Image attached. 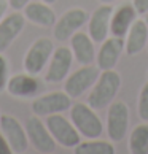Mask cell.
<instances>
[{
	"label": "cell",
	"instance_id": "cell-8",
	"mask_svg": "<svg viewBox=\"0 0 148 154\" xmlns=\"http://www.w3.org/2000/svg\"><path fill=\"white\" fill-rule=\"evenodd\" d=\"M89 14L83 8H70L67 10L61 18L56 19V24L53 26V35L58 42L64 43L75 32H78L81 27L88 22Z\"/></svg>",
	"mask_w": 148,
	"mask_h": 154
},
{
	"label": "cell",
	"instance_id": "cell-9",
	"mask_svg": "<svg viewBox=\"0 0 148 154\" xmlns=\"http://www.w3.org/2000/svg\"><path fill=\"white\" fill-rule=\"evenodd\" d=\"M73 53L67 46L54 48L53 56L48 62V68L45 73V81L46 83H62L69 76L70 68L73 64Z\"/></svg>",
	"mask_w": 148,
	"mask_h": 154
},
{
	"label": "cell",
	"instance_id": "cell-11",
	"mask_svg": "<svg viewBox=\"0 0 148 154\" xmlns=\"http://www.w3.org/2000/svg\"><path fill=\"white\" fill-rule=\"evenodd\" d=\"M26 132L29 137V143L35 148L38 152L42 154H49L56 149V140L53 138V135L49 134V130L46 127L40 116H30L26 122Z\"/></svg>",
	"mask_w": 148,
	"mask_h": 154
},
{
	"label": "cell",
	"instance_id": "cell-13",
	"mask_svg": "<svg viewBox=\"0 0 148 154\" xmlns=\"http://www.w3.org/2000/svg\"><path fill=\"white\" fill-rule=\"evenodd\" d=\"M124 51V38L112 35L100 43V48L96 54V65L100 70H112L115 68L119 57Z\"/></svg>",
	"mask_w": 148,
	"mask_h": 154
},
{
	"label": "cell",
	"instance_id": "cell-1",
	"mask_svg": "<svg viewBox=\"0 0 148 154\" xmlns=\"http://www.w3.org/2000/svg\"><path fill=\"white\" fill-rule=\"evenodd\" d=\"M119 89H121V75L115 68L102 70L97 81L89 89L86 103L94 110H104L116 99Z\"/></svg>",
	"mask_w": 148,
	"mask_h": 154
},
{
	"label": "cell",
	"instance_id": "cell-32",
	"mask_svg": "<svg viewBox=\"0 0 148 154\" xmlns=\"http://www.w3.org/2000/svg\"><path fill=\"white\" fill-rule=\"evenodd\" d=\"M146 49H148V45H146Z\"/></svg>",
	"mask_w": 148,
	"mask_h": 154
},
{
	"label": "cell",
	"instance_id": "cell-21",
	"mask_svg": "<svg viewBox=\"0 0 148 154\" xmlns=\"http://www.w3.org/2000/svg\"><path fill=\"white\" fill-rule=\"evenodd\" d=\"M75 154H115V146L110 141H104L99 138L80 141L73 148Z\"/></svg>",
	"mask_w": 148,
	"mask_h": 154
},
{
	"label": "cell",
	"instance_id": "cell-22",
	"mask_svg": "<svg viewBox=\"0 0 148 154\" xmlns=\"http://www.w3.org/2000/svg\"><path fill=\"white\" fill-rule=\"evenodd\" d=\"M137 115L140 121H148V81L142 86L137 100Z\"/></svg>",
	"mask_w": 148,
	"mask_h": 154
},
{
	"label": "cell",
	"instance_id": "cell-19",
	"mask_svg": "<svg viewBox=\"0 0 148 154\" xmlns=\"http://www.w3.org/2000/svg\"><path fill=\"white\" fill-rule=\"evenodd\" d=\"M22 11H24L26 19L38 27H53L56 24V19H58L51 5L45 3L43 0L42 2H32L30 0L22 8Z\"/></svg>",
	"mask_w": 148,
	"mask_h": 154
},
{
	"label": "cell",
	"instance_id": "cell-26",
	"mask_svg": "<svg viewBox=\"0 0 148 154\" xmlns=\"http://www.w3.org/2000/svg\"><path fill=\"white\" fill-rule=\"evenodd\" d=\"M30 0H8V5L13 10H22Z\"/></svg>",
	"mask_w": 148,
	"mask_h": 154
},
{
	"label": "cell",
	"instance_id": "cell-6",
	"mask_svg": "<svg viewBox=\"0 0 148 154\" xmlns=\"http://www.w3.org/2000/svg\"><path fill=\"white\" fill-rule=\"evenodd\" d=\"M100 68L97 65H81L65 78V83H64V91L69 94L72 99H78L81 97L84 92L94 86V83L97 81V78L100 75Z\"/></svg>",
	"mask_w": 148,
	"mask_h": 154
},
{
	"label": "cell",
	"instance_id": "cell-25",
	"mask_svg": "<svg viewBox=\"0 0 148 154\" xmlns=\"http://www.w3.org/2000/svg\"><path fill=\"white\" fill-rule=\"evenodd\" d=\"M0 154H13L7 138H5V135L2 134V130H0Z\"/></svg>",
	"mask_w": 148,
	"mask_h": 154
},
{
	"label": "cell",
	"instance_id": "cell-3",
	"mask_svg": "<svg viewBox=\"0 0 148 154\" xmlns=\"http://www.w3.org/2000/svg\"><path fill=\"white\" fill-rule=\"evenodd\" d=\"M54 51V43L53 40L48 37H40L30 45V48L27 49L24 56L22 65L24 70L30 75H38L45 70V67L48 65V62L53 56Z\"/></svg>",
	"mask_w": 148,
	"mask_h": 154
},
{
	"label": "cell",
	"instance_id": "cell-16",
	"mask_svg": "<svg viewBox=\"0 0 148 154\" xmlns=\"http://www.w3.org/2000/svg\"><path fill=\"white\" fill-rule=\"evenodd\" d=\"M70 49L73 57L80 65H91L96 60V48L94 40L89 37V33L75 32L70 37Z\"/></svg>",
	"mask_w": 148,
	"mask_h": 154
},
{
	"label": "cell",
	"instance_id": "cell-30",
	"mask_svg": "<svg viewBox=\"0 0 148 154\" xmlns=\"http://www.w3.org/2000/svg\"><path fill=\"white\" fill-rule=\"evenodd\" d=\"M145 16H146V18H145V21H146V24H148V13H146Z\"/></svg>",
	"mask_w": 148,
	"mask_h": 154
},
{
	"label": "cell",
	"instance_id": "cell-31",
	"mask_svg": "<svg viewBox=\"0 0 148 154\" xmlns=\"http://www.w3.org/2000/svg\"><path fill=\"white\" fill-rule=\"evenodd\" d=\"M146 78H148V72H146Z\"/></svg>",
	"mask_w": 148,
	"mask_h": 154
},
{
	"label": "cell",
	"instance_id": "cell-20",
	"mask_svg": "<svg viewBox=\"0 0 148 154\" xmlns=\"http://www.w3.org/2000/svg\"><path fill=\"white\" fill-rule=\"evenodd\" d=\"M129 152L148 154V121L135 125L129 134Z\"/></svg>",
	"mask_w": 148,
	"mask_h": 154
},
{
	"label": "cell",
	"instance_id": "cell-15",
	"mask_svg": "<svg viewBox=\"0 0 148 154\" xmlns=\"http://www.w3.org/2000/svg\"><path fill=\"white\" fill-rule=\"evenodd\" d=\"M37 75H30V73H18L8 78L7 83V92L10 95L16 97V99H33L38 95L40 91V81L35 78Z\"/></svg>",
	"mask_w": 148,
	"mask_h": 154
},
{
	"label": "cell",
	"instance_id": "cell-2",
	"mask_svg": "<svg viewBox=\"0 0 148 154\" xmlns=\"http://www.w3.org/2000/svg\"><path fill=\"white\" fill-rule=\"evenodd\" d=\"M70 121L77 127L80 135L84 137L86 140L99 138L104 134V122L99 118V115L96 113L93 106H89L88 103H72L70 106Z\"/></svg>",
	"mask_w": 148,
	"mask_h": 154
},
{
	"label": "cell",
	"instance_id": "cell-14",
	"mask_svg": "<svg viewBox=\"0 0 148 154\" xmlns=\"http://www.w3.org/2000/svg\"><path fill=\"white\" fill-rule=\"evenodd\" d=\"M24 26L26 16L19 10H14L13 13L3 16L0 21V53L7 51L11 46V43L24 30Z\"/></svg>",
	"mask_w": 148,
	"mask_h": 154
},
{
	"label": "cell",
	"instance_id": "cell-4",
	"mask_svg": "<svg viewBox=\"0 0 148 154\" xmlns=\"http://www.w3.org/2000/svg\"><path fill=\"white\" fill-rule=\"evenodd\" d=\"M46 127L49 134L53 135L56 143L61 145L62 148H75L80 141H81V135L73 125L72 121H69L65 116H62V113H56V115L46 116Z\"/></svg>",
	"mask_w": 148,
	"mask_h": 154
},
{
	"label": "cell",
	"instance_id": "cell-18",
	"mask_svg": "<svg viewBox=\"0 0 148 154\" xmlns=\"http://www.w3.org/2000/svg\"><path fill=\"white\" fill-rule=\"evenodd\" d=\"M148 45V24L145 19H135L124 40V53L135 56L142 53Z\"/></svg>",
	"mask_w": 148,
	"mask_h": 154
},
{
	"label": "cell",
	"instance_id": "cell-12",
	"mask_svg": "<svg viewBox=\"0 0 148 154\" xmlns=\"http://www.w3.org/2000/svg\"><path fill=\"white\" fill-rule=\"evenodd\" d=\"M113 10L115 8L110 3H102L91 13L88 19V33L94 43H102L105 38H109Z\"/></svg>",
	"mask_w": 148,
	"mask_h": 154
},
{
	"label": "cell",
	"instance_id": "cell-24",
	"mask_svg": "<svg viewBox=\"0 0 148 154\" xmlns=\"http://www.w3.org/2000/svg\"><path fill=\"white\" fill-rule=\"evenodd\" d=\"M134 7L139 14H146L148 13V0H134Z\"/></svg>",
	"mask_w": 148,
	"mask_h": 154
},
{
	"label": "cell",
	"instance_id": "cell-28",
	"mask_svg": "<svg viewBox=\"0 0 148 154\" xmlns=\"http://www.w3.org/2000/svg\"><path fill=\"white\" fill-rule=\"evenodd\" d=\"M100 3H113V2H116V0H99Z\"/></svg>",
	"mask_w": 148,
	"mask_h": 154
},
{
	"label": "cell",
	"instance_id": "cell-10",
	"mask_svg": "<svg viewBox=\"0 0 148 154\" xmlns=\"http://www.w3.org/2000/svg\"><path fill=\"white\" fill-rule=\"evenodd\" d=\"M0 130L5 135L11 151L14 154H22L27 151V148H29V137H27L26 127L14 116L0 115Z\"/></svg>",
	"mask_w": 148,
	"mask_h": 154
},
{
	"label": "cell",
	"instance_id": "cell-17",
	"mask_svg": "<svg viewBox=\"0 0 148 154\" xmlns=\"http://www.w3.org/2000/svg\"><path fill=\"white\" fill-rule=\"evenodd\" d=\"M137 10H135L134 3H124L119 8L113 10L112 14V22H110V33L115 37L124 38L128 35L131 26L137 19Z\"/></svg>",
	"mask_w": 148,
	"mask_h": 154
},
{
	"label": "cell",
	"instance_id": "cell-5",
	"mask_svg": "<svg viewBox=\"0 0 148 154\" xmlns=\"http://www.w3.org/2000/svg\"><path fill=\"white\" fill-rule=\"evenodd\" d=\"M131 113L129 106L123 100H113L107 113V134L113 143H119L129 130Z\"/></svg>",
	"mask_w": 148,
	"mask_h": 154
},
{
	"label": "cell",
	"instance_id": "cell-23",
	"mask_svg": "<svg viewBox=\"0 0 148 154\" xmlns=\"http://www.w3.org/2000/svg\"><path fill=\"white\" fill-rule=\"evenodd\" d=\"M8 62L5 59V56L0 53V92L7 88V83H8Z\"/></svg>",
	"mask_w": 148,
	"mask_h": 154
},
{
	"label": "cell",
	"instance_id": "cell-27",
	"mask_svg": "<svg viewBox=\"0 0 148 154\" xmlns=\"http://www.w3.org/2000/svg\"><path fill=\"white\" fill-rule=\"evenodd\" d=\"M7 8H8V0H0V21L7 13Z\"/></svg>",
	"mask_w": 148,
	"mask_h": 154
},
{
	"label": "cell",
	"instance_id": "cell-29",
	"mask_svg": "<svg viewBox=\"0 0 148 154\" xmlns=\"http://www.w3.org/2000/svg\"><path fill=\"white\" fill-rule=\"evenodd\" d=\"M43 2H45V3H49V5H53L54 2H58V0H43Z\"/></svg>",
	"mask_w": 148,
	"mask_h": 154
},
{
	"label": "cell",
	"instance_id": "cell-7",
	"mask_svg": "<svg viewBox=\"0 0 148 154\" xmlns=\"http://www.w3.org/2000/svg\"><path fill=\"white\" fill-rule=\"evenodd\" d=\"M72 97L65 91H53V92L38 95L32 100V113L40 118H46L56 113H64L70 110Z\"/></svg>",
	"mask_w": 148,
	"mask_h": 154
}]
</instances>
